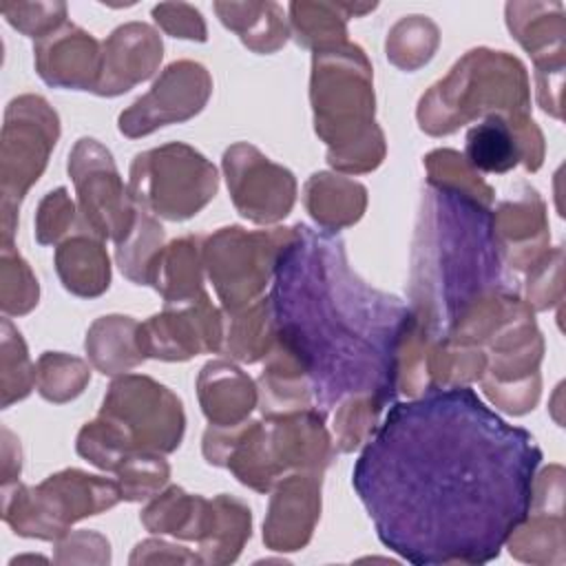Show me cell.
I'll return each instance as SVG.
<instances>
[{"mask_svg":"<svg viewBox=\"0 0 566 566\" xmlns=\"http://www.w3.org/2000/svg\"><path fill=\"white\" fill-rule=\"evenodd\" d=\"M274 272V354L312 380L316 402L329 409L345 394L387 402L398 391L409 310L352 274L338 239L305 226L292 228Z\"/></svg>","mask_w":566,"mask_h":566,"instance_id":"7a4b0ae2","label":"cell"},{"mask_svg":"<svg viewBox=\"0 0 566 566\" xmlns=\"http://www.w3.org/2000/svg\"><path fill=\"white\" fill-rule=\"evenodd\" d=\"M212 367L226 391H221V387H217L212 380L201 376L199 394H201L203 413L210 418V422H214V427H234L254 407L256 394H254L252 380L234 365L217 360L212 363Z\"/></svg>","mask_w":566,"mask_h":566,"instance_id":"30bf717a","label":"cell"},{"mask_svg":"<svg viewBox=\"0 0 566 566\" xmlns=\"http://www.w3.org/2000/svg\"><path fill=\"white\" fill-rule=\"evenodd\" d=\"M316 495L318 486L312 475H292L279 486L265 524V542L274 551H296L307 542L314 522L294 513L318 511L321 497Z\"/></svg>","mask_w":566,"mask_h":566,"instance_id":"9c48e42d","label":"cell"},{"mask_svg":"<svg viewBox=\"0 0 566 566\" xmlns=\"http://www.w3.org/2000/svg\"><path fill=\"white\" fill-rule=\"evenodd\" d=\"M57 272L64 285L82 296H95L108 287V256L97 241L75 237L57 252Z\"/></svg>","mask_w":566,"mask_h":566,"instance_id":"8fae6325","label":"cell"},{"mask_svg":"<svg viewBox=\"0 0 566 566\" xmlns=\"http://www.w3.org/2000/svg\"><path fill=\"white\" fill-rule=\"evenodd\" d=\"M130 188L139 203L166 219H188L214 197L217 175L197 150L170 144L135 157Z\"/></svg>","mask_w":566,"mask_h":566,"instance_id":"3957f363","label":"cell"},{"mask_svg":"<svg viewBox=\"0 0 566 566\" xmlns=\"http://www.w3.org/2000/svg\"><path fill=\"white\" fill-rule=\"evenodd\" d=\"M210 95V77L201 64L177 62L155 82L153 91L122 113L119 130L139 137L168 122H181L199 113Z\"/></svg>","mask_w":566,"mask_h":566,"instance_id":"8992f818","label":"cell"},{"mask_svg":"<svg viewBox=\"0 0 566 566\" xmlns=\"http://www.w3.org/2000/svg\"><path fill=\"white\" fill-rule=\"evenodd\" d=\"M542 451L469 387L394 405L354 469L385 546L413 564L497 557L533 504Z\"/></svg>","mask_w":566,"mask_h":566,"instance_id":"6da1fadb","label":"cell"},{"mask_svg":"<svg viewBox=\"0 0 566 566\" xmlns=\"http://www.w3.org/2000/svg\"><path fill=\"white\" fill-rule=\"evenodd\" d=\"M69 170L77 184L82 212L91 230L99 237H113L111 217L115 221L117 243H122L133 230V210L124 197V186L117 177L108 150L95 139H80L75 146Z\"/></svg>","mask_w":566,"mask_h":566,"instance_id":"5b68a950","label":"cell"},{"mask_svg":"<svg viewBox=\"0 0 566 566\" xmlns=\"http://www.w3.org/2000/svg\"><path fill=\"white\" fill-rule=\"evenodd\" d=\"M524 159L528 170L542 164V133L526 115L491 113L467 135V161L475 170L506 172Z\"/></svg>","mask_w":566,"mask_h":566,"instance_id":"ba28073f","label":"cell"},{"mask_svg":"<svg viewBox=\"0 0 566 566\" xmlns=\"http://www.w3.org/2000/svg\"><path fill=\"white\" fill-rule=\"evenodd\" d=\"M137 340L144 356L184 360L203 349H219L221 321L217 310L201 294L177 312L153 316L137 327Z\"/></svg>","mask_w":566,"mask_h":566,"instance_id":"52a82bcc","label":"cell"},{"mask_svg":"<svg viewBox=\"0 0 566 566\" xmlns=\"http://www.w3.org/2000/svg\"><path fill=\"white\" fill-rule=\"evenodd\" d=\"M44 208H51L53 217L49 221H40V230H38V239L40 243H49L53 239H57L64 232V223L73 221V203L66 197V190L60 188L55 192H51L44 201Z\"/></svg>","mask_w":566,"mask_h":566,"instance_id":"7c38bea8","label":"cell"},{"mask_svg":"<svg viewBox=\"0 0 566 566\" xmlns=\"http://www.w3.org/2000/svg\"><path fill=\"white\" fill-rule=\"evenodd\" d=\"M290 237L292 228L248 234L234 226L208 239V272L228 310H237L245 301L250 303L261 292Z\"/></svg>","mask_w":566,"mask_h":566,"instance_id":"277c9868","label":"cell"}]
</instances>
